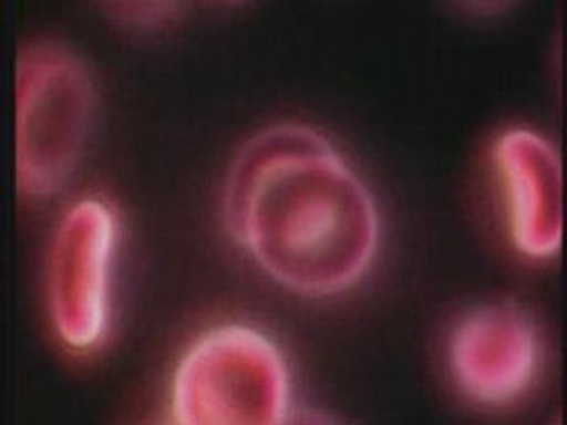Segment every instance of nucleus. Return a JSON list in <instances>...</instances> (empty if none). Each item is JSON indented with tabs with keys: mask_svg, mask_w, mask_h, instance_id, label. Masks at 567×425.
<instances>
[{
	"mask_svg": "<svg viewBox=\"0 0 567 425\" xmlns=\"http://www.w3.org/2000/svg\"><path fill=\"white\" fill-rule=\"evenodd\" d=\"M225 206L245 250L299 294L349 290L379 252L374 198L330 142L303 124H279L247 142L230 169Z\"/></svg>",
	"mask_w": 567,
	"mask_h": 425,
	"instance_id": "1",
	"label": "nucleus"
},
{
	"mask_svg": "<svg viewBox=\"0 0 567 425\" xmlns=\"http://www.w3.org/2000/svg\"><path fill=\"white\" fill-rule=\"evenodd\" d=\"M290 405L286 360L251 328L210 331L176 371L173 413L182 424H279L288 419Z\"/></svg>",
	"mask_w": 567,
	"mask_h": 425,
	"instance_id": "2",
	"label": "nucleus"
},
{
	"mask_svg": "<svg viewBox=\"0 0 567 425\" xmlns=\"http://www.w3.org/2000/svg\"><path fill=\"white\" fill-rule=\"evenodd\" d=\"M17 76V168L32 194L55 189L73 168L92 114V86L81 64L52 46L31 49Z\"/></svg>",
	"mask_w": 567,
	"mask_h": 425,
	"instance_id": "3",
	"label": "nucleus"
},
{
	"mask_svg": "<svg viewBox=\"0 0 567 425\" xmlns=\"http://www.w3.org/2000/svg\"><path fill=\"white\" fill-rule=\"evenodd\" d=\"M117 232L113 211L93 200L69 211L59 230L50 297L56 326L70 346L93 348L109 328Z\"/></svg>",
	"mask_w": 567,
	"mask_h": 425,
	"instance_id": "4",
	"label": "nucleus"
},
{
	"mask_svg": "<svg viewBox=\"0 0 567 425\" xmlns=\"http://www.w3.org/2000/svg\"><path fill=\"white\" fill-rule=\"evenodd\" d=\"M451 357L454 376L468 396L484 404L509 403L535 379L537 335L518 309L486 308L458 326Z\"/></svg>",
	"mask_w": 567,
	"mask_h": 425,
	"instance_id": "5",
	"label": "nucleus"
},
{
	"mask_svg": "<svg viewBox=\"0 0 567 425\" xmlns=\"http://www.w3.org/2000/svg\"><path fill=\"white\" fill-rule=\"evenodd\" d=\"M496 158L514 242L532 258L556 255L561 242V169L555 148L534 132L513 129L502 136Z\"/></svg>",
	"mask_w": 567,
	"mask_h": 425,
	"instance_id": "6",
	"label": "nucleus"
}]
</instances>
